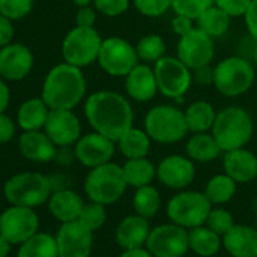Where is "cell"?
<instances>
[{
  "label": "cell",
  "instance_id": "cell-1",
  "mask_svg": "<svg viewBox=\"0 0 257 257\" xmlns=\"http://www.w3.org/2000/svg\"><path fill=\"white\" fill-rule=\"evenodd\" d=\"M85 116L95 132L118 141L134 127L132 104L115 91H97L86 98Z\"/></svg>",
  "mask_w": 257,
  "mask_h": 257
},
{
  "label": "cell",
  "instance_id": "cell-2",
  "mask_svg": "<svg viewBox=\"0 0 257 257\" xmlns=\"http://www.w3.org/2000/svg\"><path fill=\"white\" fill-rule=\"evenodd\" d=\"M85 92L86 80L82 68L62 62L47 73L41 97L50 109H74L83 100Z\"/></svg>",
  "mask_w": 257,
  "mask_h": 257
},
{
  "label": "cell",
  "instance_id": "cell-3",
  "mask_svg": "<svg viewBox=\"0 0 257 257\" xmlns=\"http://www.w3.org/2000/svg\"><path fill=\"white\" fill-rule=\"evenodd\" d=\"M252 118L243 107L227 106L216 113L212 135L222 152H230L246 146L252 137Z\"/></svg>",
  "mask_w": 257,
  "mask_h": 257
},
{
  "label": "cell",
  "instance_id": "cell-4",
  "mask_svg": "<svg viewBox=\"0 0 257 257\" xmlns=\"http://www.w3.org/2000/svg\"><path fill=\"white\" fill-rule=\"evenodd\" d=\"M52 192V180L41 173L32 171H25L13 176L7 180L4 186V195L10 204L32 209L47 203Z\"/></svg>",
  "mask_w": 257,
  "mask_h": 257
},
{
  "label": "cell",
  "instance_id": "cell-5",
  "mask_svg": "<svg viewBox=\"0 0 257 257\" xmlns=\"http://www.w3.org/2000/svg\"><path fill=\"white\" fill-rule=\"evenodd\" d=\"M144 131L152 141L174 144L186 137L189 128L183 110L171 104H159L147 112L144 118Z\"/></svg>",
  "mask_w": 257,
  "mask_h": 257
},
{
  "label": "cell",
  "instance_id": "cell-6",
  "mask_svg": "<svg viewBox=\"0 0 257 257\" xmlns=\"http://www.w3.org/2000/svg\"><path fill=\"white\" fill-rule=\"evenodd\" d=\"M125 188L127 183L122 174V167L113 162L91 168L85 179V192L88 198L104 206L118 201Z\"/></svg>",
  "mask_w": 257,
  "mask_h": 257
},
{
  "label": "cell",
  "instance_id": "cell-7",
  "mask_svg": "<svg viewBox=\"0 0 257 257\" xmlns=\"http://www.w3.org/2000/svg\"><path fill=\"white\" fill-rule=\"evenodd\" d=\"M255 71L249 61L240 56L222 59L213 68V86L225 97L245 94L254 83Z\"/></svg>",
  "mask_w": 257,
  "mask_h": 257
},
{
  "label": "cell",
  "instance_id": "cell-8",
  "mask_svg": "<svg viewBox=\"0 0 257 257\" xmlns=\"http://www.w3.org/2000/svg\"><path fill=\"white\" fill-rule=\"evenodd\" d=\"M212 210V203L204 192L183 191L176 194L167 206L168 218L185 228H194L206 224Z\"/></svg>",
  "mask_w": 257,
  "mask_h": 257
},
{
  "label": "cell",
  "instance_id": "cell-9",
  "mask_svg": "<svg viewBox=\"0 0 257 257\" xmlns=\"http://www.w3.org/2000/svg\"><path fill=\"white\" fill-rule=\"evenodd\" d=\"M101 37L95 28H73L62 41V58L65 62L83 68L97 61Z\"/></svg>",
  "mask_w": 257,
  "mask_h": 257
},
{
  "label": "cell",
  "instance_id": "cell-10",
  "mask_svg": "<svg viewBox=\"0 0 257 257\" xmlns=\"http://www.w3.org/2000/svg\"><path fill=\"white\" fill-rule=\"evenodd\" d=\"M137 49L124 38L110 37L103 40L97 62L112 77H125L140 62Z\"/></svg>",
  "mask_w": 257,
  "mask_h": 257
},
{
  "label": "cell",
  "instance_id": "cell-11",
  "mask_svg": "<svg viewBox=\"0 0 257 257\" xmlns=\"http://www.w3.org/2000/svg\"><path fill=\"white\" fill-rule=\"evenodd\" d=\"M155 74L158 80V89L168 98L183 97L194 80L192 70L188 68L177 56H164L155 62Z\"/></svg>",
  "mask_w": 257,
  "mask_h": 257
},
{
  "label": "cell",
  "instance_id": "cell-12",
  "mask_svg": "<svg viewBox=\"0 0 257 257\" xmlns=\"http://www.w3.org/2000/svg\"><path fill=\"white\" fill-rule=\"evenodd\" d=\"M147 249L155 257H183L189 249V230L179 224H162L147 237Z\"/></svg>",
  "mask_w": 257,
  "mask_h": 257
},
{
  "label": "cell",
  "instance_id": "cell-13",
  "mask_svg": "<svg viewBox=\"0 0 257 257\" xmlns=\"http://www.w3.org/2000/svg\"><path fill=\"white\" fill-rule=\"evenodd\" d=\"M40 219L32 207L11 204L0 215V233L13 245H22L38 233Z\"/></svg>",
  "mask_w": 257,
  "mask_h": 257
},
{
  "label": "cell",
  "instance_id": "cell-14",
  "mask_svg": "<svg viewBox=\"0 0 257 257\" xmlns=\"http://www.w3.org/2000/svg\"><path fill=\"white\" fill-rule=\"evenodd\" d=\"M215 56V43L201 29L195 28L189 34L179 38L177 58L192 71L210 65Z\"/></svg>",
  "mask_w": 257,
  "mask_h": 257
},
{
  "label": "cell",
  "instance_id": "cell-15",
  "mask_svg": "<svg viewBox=\"0 0 257 257\" xmlns=\"http://www.w3.org/2000/svg\"><path fill=\"white\" fill-rule=\"evenodd\" d=\"M92 233L79 219L62 222L55 236L59 257H89L94 242Z\"/></svg>",
  "mask_w": 257,
  "mask_h": 257
},
{
  "label": "cell",
  "instance_id": "cell-16",
  "mask_svg": "<svg viewBox=\"0 0 257 257\" xmlns=\"http://www.w3.org/2000/svg\"><path fill=\"white\" fill-rule=\"evenodd\" d=\"M43 131L56 147H70L79 141L82 125L73 109H50Z\"/></svg>",
  "mask_w": 257,
  "mask_h": 257
},
{
  "label": "cell",
  "instance_id": "cell-17",
  "mask_svg": "<svg viewBox=\"0 0 257 257\" xmlns=\"http://www.w3.org/2000/svg\"><path fill=\"white\" fill-rule=\"evenodd\" d=\"M115 144L110 138L94 131L79 138L74 144V156L83 167L94 168L110 162L115 153Z\"/></svg>",
  "mask_w": 257,
  "mask_h": 257
},
{
  "label": "cell",
  "instance_id": "cell-18",
  "mask_svg": "<svg viewBox=\"0 0 257 257\" xmlns=\"http://www.w3.org/2000/svg\"><path fill=\"white\" fill-rule=\"evenodd\" d=\"M34 68V55L31 49L20 43H11L0 47V77L19 82L31 74Z\"/></svg>",
  "mask_w": 257,
  "mask_h": 257
},
{
  "label": "cell",
  "instance_id": "cell-19",
  "mask_svg": "<svg viewBox=\"0 0 257 257\" xmlns=\"http://www.w3.org/2000/svg\"><path fill=\"white\" fill-rule=\"evenodd\" d=\"M156 177L167 188L183 189L194 182L195 177L194 161L180 155H170L159 162Z\"/></svg>",
  "mask_w": 257,
  "mask_h": 257
},
{
  "label": "cell",
  "instance_id": "cell-20",
  "mask_svg": "<svg viewBox=\"0 0 257 257\" xmlns=\"http://www.w3.org/2000/svg\"><path fill=\"white\" fill-rule=\"evenodd\" d=\"M58 147L44 131H23L19 138V150L32 162L46 164L56 158Z\"/></svg>",
  "mask_w": 257,
  "mask_h": 257
},
{
  "label": "cell",
  "instance_id": "cell-21",
  "mask_svg": "<svg viewBox=\"0 0 257 257\" xmlns=\"http://www.w3.org/2000/svg\"><path fill=\"white\" fill-rule=\"evenodd\" d=\"M125 91L127 95L135 101H150L159 91L155 70L146 62L134 67L132 71L125 76Z\"/></svg>",
  "mask_w": 257,
  "mask_h": 257
},
{
  "label": "cell",
  "instance_id": "cell-22",
  "mask_svg": "<svg viewBox=\"0 0 257 257\" xmlns=\"http://www.w3.org/2000/svg\"><path fill=\"white\" fill-rule=\"evenodd\" d=\"M222 167L236 183H248L257 177V156L243 147L225 152Z\"/></svg>",
  "mask_w": 257,
  "mask_h": 257
},
{
  "label": "cell",
  "instance_id": "cell-23",
  "mask_svg": "<svg viewBox=\"0 0 257 257\" xmlns=\"http://www.w3.org/2000/svg\"><path fill=\"white\" fill-rule=\"evenodd\" d=\"M149 219L141 215H128L116 227L115 240L122 249L143 248L150 234Z\"/></svg>",
  "mask_w": 257,
  "mask_h": 257
},
{
  "label": "cell",
  "instance_id": "cell-24",
  "mask_svg": "<svg viewBox=\"0 0 257 257\" xmlns=\"http://www.w3.org/2000/svg\"><path fill=\"white\" fill-rule=\"evenodd\" d=\"M222 245L233 257H257V228L234 224L222 236Z\"/></svg>",
  "mask_w": 257,
  "mask_h": 257
},
{
  "label": "cell",
  "instance_id": "cell-25",
  "mask_svg": "<svg viewBox=\"0 0 257 257\" xmlns=\"http://www.w3.org/2000/svg\"><path fill=\"white\" fill-rule=\"evenodd\" d=\"M49 210L61 222H70L79 219L85 206L82 197L71 189H58L52 192L49 198Z\"/></svg>",
  "mask_w": 257,
  "mask_h": 257
},
{
  "label": "cell",
  "instance_id": "cell-26",
  "mask_svg": "<svg viewBox=\"0 0 257 257\" xmlns=\"http://www.w3.org/2000/svg\"><path fill=\"white\" fill-rule=\"evenodd\" d=\"M49 113H50V107L43 100V97L28 98L19 107L17 124L23 131H43Z\"/></svg>",
  "mask_w": 257,
  "mask_h": 257
},
{
  "label": "cell",
  "instance_id": "cell-27",
  "mask_svg": "<svg viewBox=\"0 0 257 257\" xmlns=\"http://www.w3.org/2000/svg\"><path fill=\"white\" fill-rule=\"evenodd\" d=\"M152 146V138L143 128L131 127L128 131L116 141L119 153L125 159H138L147 158Z\"/></svg>",
  "mask_w": 257,
  "mask_h": 257
},
{
  "label": "cell",
  "instance_id": "cell-28",
  "mask_svg": "<svg viewBox=\"0 0 257 257\" xmlns=\"http://www.w3.org/2000/svg\"><path fill=\"white\" fill-rule=\"evenodd\" d=\"M216 113L218 112L215 110V107L206 100H198L189 104L185 110V118L189 132L201 134L212 131L213 122L216 119Z\"/></svg>",
  "mask_w": 257,
  "mask_h": 257
},
{
  "label": "cell",
  "instance_id": "cell-29",
  "mask_svg": "<svg viewBox=\"0 0 257 257\" xmlns=\"http://www.w3.org/2000/svg\"><path fill=\"white\" fill-rule=\"evenodd\" d=\"M222 150L219 149L215 137L209 132L194 134L186 143V153L188 158L194 162H212L215 161Z\"/></svg>",
  "mask_w": 257,
  "mask_h": 257
},
{
  "label": "cell",
  "instance_id": "cell-30",
  "mask_svg": "<svg viewBox=\"0 0 257 257\" xmlns=\"http://www.w3.org/2000/svg\"><path fill=\"white\" fill-rule=\"evenodd\" d=\"M122 174L127 186L141 188L150 185L155 180L158 174V168L147 158L127 159L125 164L122 165Z\"/></svg>",
  "mask_w": 257,
  "mask_h": 257
},
{
  "label": "cell",
  "instance_id": "cell-31",
  "mask_svg": "<svg viewBox=\"0 0 257 257\" xmlns=\"http://www.w3.org/2000/svg\"><path fill=\"white\" fill-rule=\"evenodd\" d=\"M222 240L207 225L189 228V249L201 257H212L219 251Z\"/></svg>",
  "mask_w": 257,
  "mask_h": 257
},
{
  "label": "cell",
  "instance_id": "cell-32",
  "mask_svg": "<svg viewBox=\"0 0 257 257\" xmlns=\"http://www.w3.org/2000/svg\"><path fill=\"white\" fill-rule=\"evenodd\" d=\"M17 257H59L56 237L49 233H35L20 245Z\"/></svg>",
  "mask_w": 257,
  "mask_h": 257
},
{
  "label": "cell",
  "instance_id": "cell-33",
  "mask_svg": "<svg viewBox=\"0 0 257 257\" xmlns=\"http://www.w3.org/2000/svg\"><path fill=\"white\" fill-rule=\"evenodd\" d=\"M230 19L231 17L227 13H224L216 5H212L195 22L198 25V29H201L203 32H206L209 37L219 38V37H222L228 31Z\"/></svg>",
  "mask_w": 257,
  "mask_h": 257
},
{
  "label": "cell",
  "instance_id": "cell-34",
  "mask_svg": "<svg viewBox=\"0 0 257 257\" xmlns=\"http://www.w3.org/2000/svg\"><path fill=\"white\" fill-rule=\"evenodd\" d=\"M234 192H236V182L225 173L212 177L204 189V194L212 204H224L230 201Z\"/></svg>",
  "mask_w": 257,
  "mask_h": 257
},
{
  "label": "cell",
  "instance_id": "cell-35",
  "mask_svg": "<svg viewBox=\"0 0 257 257\" xmlns=\"http://www.w3.org/2000/svg\"><path fill=\"white\" fill-rule=\"evenodd\" d=\"M134 207L138 215H141L147 219L153 218L161 209L159 191L152 185L137 188V192L134 195Z\"/></svg>",
  "mask_w": 257,
  "mask_h": 257
},
{
  "label": "cell",
  "instance_id": "cell-36",
  "mask_svg": "<svg viewBox=\"0 0 257 257\" xmlns=\"http://www.w3.org/2000/svg\"><path fill=\"white\" fill-rule=\"evenodd\" d=\"M137 53H138V58L143 61V62H156L159 61L161 58L165 56V52H167V44L164 41V38L161 35H156V34H150V35H146L143 37L138 44H137Z\"/></svg>",
  "mask_w": 257,
  "mask_h": 257
},
{
  "label": "cell",
  "instance_id": "cell-37",
  "mask_svg": "<svg viewBox=\"0 0 257 257\" xmlns=\"http://www.w3.org/2000/svg\"><path fill=\"white\" fill-rule=\"evenodd\" d=\"M79 221L83 222L92 231L101 228L103 224L106 222L104 204H100V203H95V201H91V203L85 204L83 209H82V213L79 216Z\"/></svg>",
  "mask_w": 257,
  "mask_h": 257
},
{
  "label": "cell",
  "instance_id": "cell-38",
  "mask_svg": "<svg viewBox=\"0 0 257 257\" xmlns=\"http://www.w3.org/2000/svg\"><path fill=\"white\" fill-rule=\"evenodd\" d=\"M212 5H215V0H173L171 8L176 14L197 20Z\"/></svg>",
  "mask_w": 257,
  "mask_h": 257
},
{
  "label": "cell",
  "instance_id": "cell-39",
  "mask_svg": "<svg viewBox=\"0 0 257 257\" xmlns=\"http://www.w3.org/2000/svg\"><path fill=\"white\" fill-rule=\"evenodd\" d=\"M34 0H0V14L14 20H22L32 13Z\"/></svg>",
  "mask_w": 257,
  "mask_h": 257
},
{
  "label": "cell",
  "instance_id": "cell-40",
  "mask_svg": "<svg viewBox=\"0 0 257 257\" xmlns=\"http://www.w3.org/2000/svg\"><path fill=\"white\" fill-rule=\"evenodd\" d=\"M134 5L141 16L156 19L171 10L173 0H134Z\"/></svg>",
  "mask_w": 257,
  "mask_h": 257
},
{
  "label": "cell",
  "instance_id": "cell-41",
  "mask_svg": "<svg viewBox=\"0 0 257 257\" xmlns=\"http://www.w3.org/2000/svg\"><path fill=\"white\" fill-rule=\"evenodd\" d=\"M206 225L213 230L215 233H218L219 236H224L233 225H234V219L231 216V213L225 209H212L207 219H206Z\"/></svg>",
  "mask_w": 257,
  "mask_h": 257
},
{
  "label": "cell",
  "instance_id": "cell-42",
  "mask_svg": "<svg viewBox=\"0 0 257 257\" xmlns=\"http://www.w3.org/2000/svg\"><path fill=\"white\" fill-rule=\"evenodd\" d=\"M92 7L106 17H119L131 7V0H92Z\"/></svg>",
  "mask_w": 257,
  "mask_h": 257
},
{
  "label": "cell",
  "instance_id": "cell-43",
  "mask_svg": "<svg viewBox=\"0 0 257 257\" xmlns=\"http://www.w3.org/2000/svg\"><path fill=\"white\" fill-rule=\"evenodd\" d=\"M215 5L227 13L231 19H236L245 16L251 5V0H215Z\"/></svg>",
  "mask_w": 257,
  "mask_h": 257
},
{
  "label": "cell",
  "instance_id": "cell-44",
  "mask_svg": "<svg viewBox=\"0 0 257 257\" xmlns=\"http://www.w3.org/2000/svg\"><path fill=\"white\" fill-rule=\"evenodd\" d=\"M16 135V122L5 112L0 113V144L10 143Z\"/></svg>",
  "mask_w": 257,
  "mask_h": 257
},
{
  "label": "cell",
  "instance_id": "cell-45",
  "mask_svg": "<svg viewBox=\"0 0 257 257\" xmlns=\"http://www.w3.org/2000/svg\"><path fill=\"white\" fill-rule=\"evenodd\" d=\"M194 22H195V20H194V19H191V17L176 14V16L173 17V20H171L173 32H174L176 35H179V38H180V37H183V35L189 34L192 29H195V28H194Z\"/></svg>",
  "mask_w": 257,
  "mask_h": 257
},
{
  "label": "cell",
  "instance_id": "cell-46",
  "mask_svg": "<svg viewBox=\"0 0 257 257\" xmlns=\"http://www.w3.org/2000/svg\"><path fill=\"white\" fill-rule=\"evenodd\" d=\"M97 20V10L88 7H82L76 13V26L82 28H94Z\"/></svg>",
  "mask_w": 257,
  "mask_h": 257
},
{
  "label": "cell",
  "instance_id": "cell-47",
  "mask_svg": "<svg viewBox=\"0 0 257 257\" xmlns=\"http://www.w3.org/2000/svg\"><path fill=\"white\" fill-rule=\"evenodd\" d=\"M14 25L13 20L0 14V47H5L13 43Z\"/></svg>",
  "mask_w": 257,
  "mask_h": 257
},
{
  "label": "cell",
  "instance_id": "cell-48",
  "mask_svg": "<svg viewBox=\"0 0 257 257\" xmlns=\"http://www.w3.org/2000/svg\"><path fill=\"white\" fill-rule=\"evenodd\" d=\"M248 34L254 41H257V0H251V5L243 16Z\"/></svg>",
  "mask_w": 257,
  "mask_h": 257
},
{
  "label": "cell",
  "instance_id": "cell-49",
  "mask_svg": "<svg viewBox=\"0 0 257 257\" xmlns=\"http://www.w3.org/2000/svg\"><path fill=\"white\" fill-rule=\"evenodd\" d=\"M192 77L198 85H207V83L213 85V68H210L209 65L197 68V70H194Z\"/></svg>",
  "mask_w": 257,
  "mask_h": 257
},
{
  "label": "cell",
  "instance_id": "cell-50",
  "mask_svg": "<svg viewBox=\"0 0 257 257\" xmlns=\"http://www.w3.org/2000/svg\"><path fill=\"white\" fill-rule=\"evenodd\" d=\"M10 100H11V91L10 86L7 83L5 79L0 77V113H4L8 106H10Z\"/></svg>",
  "mask_w": 257,
  "mask_h": 257
},
{
  "label": "cell",
  "instance_id": "cell-51",
  "mask_svg": "<svg viewBox=\"0 0 257 257\" xmlns=\"http://www.w3.org/2000/svg\"><path fill=\"white\" fill-rule=\"evenodd\" d=\"M119 257H155L147 248H135V249H124Z\"/></svg>",
  "mask_w": 257,
  "mask_h": 257
},
{
  "label": "cell",
  "instance_id": "cell-52",
  "mask_svg": "<svg viewBox=\"0 0 257 257\" xmlns=\"http://www.w3.org/2000/svg\"><path fill=\"white\" fill-rule=\"evenodd\" d=\"M11 246H13V243L0 233V257H8L11 252Z\"/></svg>",
  "mask_w": 257,
  "mask_h": 257
},
{
  "label": "cell",
  "instance_id": "cell-53",
  "mask_svg": "<svg viewBox=\"0 0 257 257\" xmlns=\"http://www.w3.org/2000/svg\"><path fill=\"white\" fill-rule=\"evenodd\" d=\"M71 2H73L76 7L82 8V7H88V5H91V4H92V0H71Z\"/></svg>",
  "mask_w": 257,
  "mask_h": 257
},
{
  "label": "cell",
  "instance_id": "cell-54",
  "mask_svg": "<svg viewBox=\"0 0 257 257\" xmlns=\"http://www.w3.org/2000/svg\"><path fill=\"white\" fill-rule=\"evenodd\" d=\"M254 62H255V67H257V47H255V52H254Z\"/></svg>",
  "mask_w": 257,
  "mask_h": 257
},
{
  "label": "cell",
  "instance_id": "cell-55",
  "mask_svg": "<svg viewBox=\"0 0 257 257\" xmlns=\"http://www.w3.org/2000/svg\"><path fill=\"white\" fill-rule=\"evenodd\" d=\"M255 228H257V219H255Z\"/></svg>",
  "mask_w": 257,
  "mask_h": 257
}]
</instances>
